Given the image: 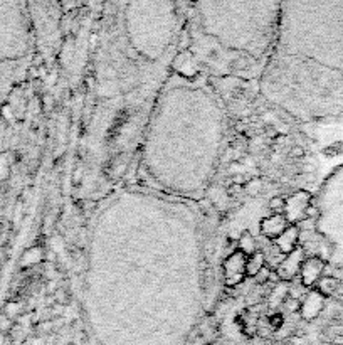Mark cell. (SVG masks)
I'll list each match as a JSON object with an SVG mask.
<instances>
[{
    "mask_svg": "<svg viewBox=\"0 0 343 345\" xmlns=\"http://www.w3.org/2000/svg\"><path fill=\"white\" fill-rule=\"evenodd\" d=\"M325 261L320 258H308L306 261H303L301 265V278L303 285L311 286L321 280L323 269H325Z\"/></svg>",
    "mask_w": 343,
    "mask_h": 345,
    "instance_id": "1",
    "label": "cell"
},
{
    "mask_svg": "<svg viewBox=\"0 0 343 345\" xmlns=\"http://www.w3.org/2000/svg\"><path fill=\"white\" fill-rule=\"evenodd\" d=\"M301 265H303V251L296 249L281 261V265L278 268V274L283 280H291L296 274L298 269L301 268Z\"/></svg>",
    "mask_w": 343,
    "mask_h": 345,
    "instance_id": "2",
    "label": "cell"
},
{
    "mask_svg": "<svg viewBox=\"0 0 343 345\" xmlns=\"http://www.w3.org/2000/svg\"><path fill=\"white\" fill-rule=\"evenodd\" d=\"M246 258L242 253H236L226 261V276L229 285H236L234 281L240 280V273L246 269Z\"/></svg>",
    "mask_w": 343,
    "mask_h": 345,
    "instance_id": "3",
    "label": "cell"
},
{
    "mask_svg": "<svg viewBox=\"0 0 343 345\" xmlns=\"http://www.w3.org/2000/svg\"><path fill=\"white\" fill-rule=\"evenodd\" d=\"M288 229L286 227V219L283 215H273V217H267L263 221V231L271 238H276V236H281L283 233Z\"/></svg>",
    "mask_w": 343,
    "mask_h": 345,
    "instance_id": "4",
    "label": "cell"
},
{
    "mask_svg": "<svg viewBox=\"0 0 343 345\" xmlns=\"http://www.w3.org/2000/svg\"><path fill=\"white\" fill-rule=\"evenodd\" d=\"M298 236H299L298 227H288L285 233L278 238V249L283 251V253H293Z\"/></svg>",
    "mask_w": 343,
    "mask_h": 345,
    "instance_id": "5",
    "label": "cell"
},
{
    "mask_svg": "<svg viewBox=\"0 0 343 345\" xmlns=\"http://www.w3.org/2000/svg\"><path fill=\"white\" fill-rule=\"evenodd\" d=\"M264 268V256L263 254H252V258L246 263V271L251 276H256Z\"/></svg>",
    "mask_w": 343,
    "mask_h": 345,
    "instance_id": "6",
    "label": "cell"
},
{
    "mask_svg": "<svg viewBox=\"0 0 343 345\" xmlns=\"http://www.w3.org/2000/svg\"><path fill=\"white\" fill-rule=\"evenodd\" d=\"M254 248H256L254 238H252L249 233H244L239 239V253H242L244 256H247V254L251 256V254L254 253Z\"/></svg>",
    "mask_w": 343,
    "mask_h": 345,
    "instance_id": "7",
    "label": "cell"
},
{
    "mask_svg": "<svg viewBox=\"0 0 343 345\" xmlns=\"http://www.w3.org/2000/svg\"><path fill=\"white\" fill-rule=\"evenodd\" d=\"M254 278L259 281V283H264V281H267V278H269V268H266V266H264V268L258 274H256Z\"/></svg>",
    "mask_w": 343,
    "mask_h": 345,
    "instance_id": "8",
    "label": "cell"
}]
</instances>
